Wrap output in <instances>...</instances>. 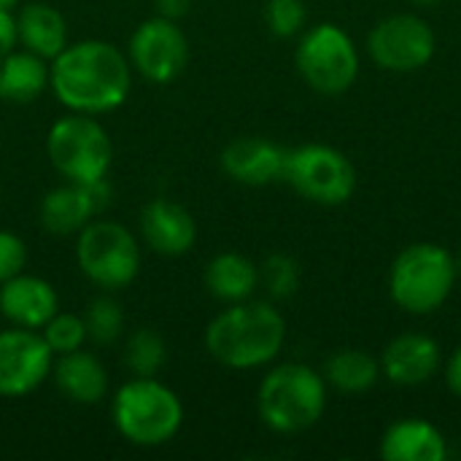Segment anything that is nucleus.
Here are the masks:
<instances>
[{"instance_id": "obj_30", "label": "nucleus", "mask_w": 461, "mask_h": 461, "mask_svg": "<svg viewBox=\"0 0 461 461\" xmlns=\"http://www.w3.org/2000/svg\"><path fill=\"white\" fill-rule=\"evenodd\" d=\"M19 43V35H16V16L8 11V8H0V59L5 54H11Z\"/></svg>"}, {"instance_id": "obj_17", "label": "nucleus", "mask_w": 461, "mask_h": 461, "mask_svg": "<svg viewBox=\"0 0 461 461\" xmlns=\"http://www.w3.org/2000/svg\"><path fill=\"white\" fill-rule=\"evenodd\" d=\"M440 367V348L421 332H405L394 338L381 357V373L400 386L427 384Z\"/></svg>"}, {"instance_id": "obj_7", "label": "nucleus", "mask_w": 461, "mask_h": 461, "mask_svg": "<svg viewBox=\"0 0 461 461\" xmlns=\"http://www.w3.org/2000/svg\"><path fill=\"white\" fill-rule=\"evenodd\" d=\"M78 270L100 289L116 292L130 286L140 270V249L135 235L108 219H92L76 240Z\"/></svg>"}, {"instance_id": "obj_28", "label": "nucleus", "mask_w": 461, "mask_h": 461, "mask_svg": "<svg viewBox=\"0 0 461 461\" xmlns=\"http://www.w3.org/2000/svg\"><path fill=\"white\" fill-rule=\"evenodd\" d=\"M265 19L273 35L278 38H292L305 27L308 11L303 0H267L265 5Z\"/></svg>"}, {"instance_id": "obj_26", "label": "nucleus", "mask_w": 461, "mask_h": 461, "mask_svg": "<svg viewBox=\"0 0 461 461\" xmlns=\"http://www.w3.org/2000/svg\"><path fill=\"white\" fill-rule=\"evenodd\" d=\"M84 321H86V332L95 343H113L124 330L122 305L108 294H100L89 303Z\"/></svg>"}, {"instance_id": "obj_24", "label": "nucleus", "mask_w": 461, "mask_h": 461, "mask_svg": "<svg viewBox=\"0 0 461 461\" xmlns=\"http://www.w3.org/2000/svg\"><path fill=\"white\" fill-rule=\"evenodd\" d=\"M167 359V348H165V340L159 338V332L154 330H135L130 338H127V346H124V365L130 367L132 375H140V378H151L162 370Z\"/></svg>"}, {"instance_id": "obj_31", "label": "nucleus", "mask_w": 461, "mask_h": 461, "mask_svg": "<svg viewBox=\"0 0 461 461\" xmlns=\"http://www.w3.org/2000/svg\"><path fill=\"white\" fill-rule=\"evenodd\" d=\"M446 381H448V389L461 397V346L451 354L448 359V367H446Z\"/></svg>"}, {"instance_id": "obj_1", "label": "nucleus", "mask_w": 461, "mask_h": 461, "mask_svg": "<svg viewBox=\"0 0 461 461\" xmlns=\"http://www.w3.org/2000/svg\"><path fill=\"white\" fill-rule=\"evenodd\" d=\"M130 57L105 41L68 43L49 65L54 97L73 113H108L130 95Z\"/></svg>"}, {"instance_id": "obj_23", "label": "nucleus", "mask_w": 461, "mask_h": 461, "mask_svg": "<svg viewBox=\"0 0 461 461\" xmlns=\"http://www.w3.org/2000/svg\"><path fill=\"white\" fill-rule=\"evenodd\" d=\"M327 381L343 394H365L381 375V362L362 348H343L327 359Z\"/></svg>"}, {"instance_id": "obj_19", "label": "nucleus", "mask_w": 461, "mask_h": 461, "mask_svg": "<svg viewBox=\"0 0 461 461\" xmlns=\"http://www.w3.org/2000/svg\"><path fill=\"white\" fill-rule=\"evenodd\" d=\"M448 454L443 432L421 419H402L392 424L381 440L386 461H443Z\"/></svg>"}, {"instance_id": "obj_34", "label": "nucleus", "mask_w": 461, "mask_h": 461, "mask_svg": "<svg viewBox=\"0 0 461 461\" xmlns=\"http://www.w3.org/2000/svg\"><path fill=\"white\" fill-rule=\"evenodd\" d=\"M16 3H19V0H0V8H8V11H11Z\"/></svg>"}, {"instance_id": "obj_6", "label": "nucleus", "mask_w": 461, "mask_h": 461, "mask_svg": "<svg viewBox=\"0 0 461 461\" xmlns=\"http://www.w3.org/2000/svg\"><path fill=\"white\" fill-rule=\"evenodd\" d=\"M46 151L54 170L65 181H76V184L103 181L113 157L108 132L89 113H73L57 119L49 130Z\"/></svg>"}, {"instance_id": "obj_3", "label": "nucleus", "mask_w": 461, "mask_h": 461, "mask_svg": "<svg viewBox=\"0 0 461 461\" xmlns=\"http://www.w3.org/2000/svg\"><path fill=\"white\" fill-rule=\"evenodd\" d=\"M116 432L140 448H157L170 443L184 424V405L178 394L162 381L135 375L127 381L111 402Z\"/></svg>"}, {"instance_id": "obj_13", "label": "nucleus", "mask_w": 461, "mask_h": 461, "mask_svg": "<svg viewBox=\"0 0 461 461\" xmlns=\"http://www.w3.org/2000/svg\"><path fill=\"white\" fill-rule=\"evenodd\" d=\"M108 197L111 189L105 178L97 184L68 181L41 200V224L51 235H78L103 211Z\"/></svg>"}, {"instance_id": "obj_5", "label": "nucleus", "mask_w": 461, "mask_h": 461, "mask_svg": "<svg viewBox=\"0 0 461 461\" xmlns=\"http://www.w3.org/2000/svg\"><path fill=\"white\" fill-rule=\"evenodd\" d=\"M456 259L438 243H413L392 265L389 294L408 313H432L454 292Z\"/></svg>"}, {"instance_id": "obj_8", "label": "nucleus", "mask_w": 461, "mask_h": 461, "mask_svg": "<svg viewBox=\"0 0 461 461\" xmlns=\"http://www.w3.org/2000/svg\"><path fill=\"white\" fill-rule=\"evenodd\" d=\"M294 62L305 84L330 97L351 89L359 76L357 46L351 35L332 22H321L300 38Z\"/></svg>"}, {"instance_id": "obj_32", "label": "nucleus", "mask_w": 461, "mask_h": 461, "mask_svg": "<svg viewBox=\"0 0 461 461\" xmlns=\"http://www.w3.org/2000/svg\"><path fill=\"white\" fill-rule=\"evenodd\" d=\"M154 3H157V14L167 19H181L192 5V0H154Z\"/></svg>"}, {"instance_id": "obj_15", "label": "nucleus", "mask_w": 461, "mask_h": 461, "mask_svg": "<svg viewBox=\"0 0 461 461\" xmlns=\"http://www.w3.org/2000/svg\"><path fill=\"white\" fill-rule=\"evenodd\" d=\"M140 232L146 246L162 257H181L197 240L194 216L184 205L165 197L146 203L140 211Z\"/></svg>"}, {"instance_id": "obj_4", "label": "nucleus", "mask_w": 461, "mask_h": 461, "mask_svg": "<svg viewBox=\"0 0 461 461\" xmlns=\"http://www.w3.org/2000/svg\"><path fill=\"white\" fill-rule=\"evenodd\" d=\"M327 408L324 378L308 365H281L270 370L257 392V411L265 427L278 435H297L319 424Z\"/></svg>"}, {"instance_id": "obj_18", "label": "nucleus", "mask_w": 461, "mask_h": 461, "mask_svg": "<svg viewBox=\"0 0 461 461\" xmlns=\"http://www.w3.org/2000/svg\"><path fill=\"white\" fill-rule=\"evenodd\" d=\"M51 378L57 389L78 405H97L108 394V373L103 362L81 348L59 354V359L51 365Z\"/></svg>"}, {"instance_id": "obj_12", "label": "nucleus", "mask_w": 461, "mask_h": 461, "mask_svg": "<svg viewBox=\"0 0 461 461\" xmlns=\"http://www.w3.org/2000/svg\"><path fill=\"white\" fill-rule=\"evenodd\" d=\"M54 365V351L41 330L11 327L0 332V397H24L35 392Z\"/></svg>"}, {"instance_id": "obj_11", "label": "nucleus", "mask_w": 461, "mask_h": 461, "mask_svg": "<svg viewBox=\"0 0 461 461\" xmlns=\"http://www.w3.org/2000/svg\"><path fill=\"white\" fill-rule=\"evenodd\" d=\"M189 62V41L167 16L140 22L130 38V65L151 84H167L181 76Z\"/></svg>"}, {"instance_id": "obj_29", "label": "nucleus", "mask_w": 461, "mask_h": 461, "mask_svg": "<svg viewBox=\"0 0 461 461\" xmlns=\"http://www.w3.org/2000/svg\"><path fill=\"white\" fill-rule=\"evenodd\" d=\"M24 262H27V246L19 235L0 230V284H5L8 278L24 273Z\"/></svg>"}, {"instance_id": "obj_22", "label": "nucleus", "mask_w": 461, "mask_h": 461, "mask_svg": "<svg viewBox=\"0 0 461 461\" xmlns=\"http://www.w3.org/2000/svg\"><path fill=\"white\" fill-rule=\"evenodd\" d=\"M49 86V65L32 51H11L0 59V100L32 103Z\"/></svg>"}, {"instance_id": "obj_16", "label": "nucleus", "mask_w": 461, "mask_h": 461, "mask_svg": "<svg viewBox=\"0 0 461 461\" xmlns=\"http://www.w3.org/2000/svg\"><path fill=\"white\" fill-rule=\"evenodd\" d=\"M59 311V297L54 286L38 276H14L0 284V313L27 330H41Z\"/></svg>"}, {"instance_id": "obj_35", "label": "nucleus", "mask_w": 461, "mask_h": 461, "mask_svg": "<svg viewBox=\"0 0 461 461\" xmlns=\"http://www.w3.org/2000/svg\"><path fill=\"white\" fill-rule=\"evenodd\" d=\"M456 270H459V273H461V259H459V262H456Z\"/></svg>"}, {"instance_id": "obj_33", "label": "nucleus", "mask_w": 461, "mask_h": 461, "mask_svg": "<svg viewBox=\"0 0 461 461\" xmlns=\"http://www.w3.org/2000/svg\"><path fill=\"white\" fill-rule=\"evenodd\" d=\"M411 3H416V5H438L440 0H411Z\"/></svg>"}, {"instance_id": "obj_14", "label": "nucleus", "mask_w": 461, "mask_h": 461, "mask_svg": "<svg viewBox=\"0 0 461 461\" xmlns=\"http://www.w3.org/2000/svg\"><path fill=\"white\" fill-rule=\"evenodd\" d=\"M286 151L267 138H235L221 151V170L243 186H267L284 178Z\"/></svg>"}, {"instance_id": "obj_27", "label": "nucleus", "mask_w": 461, "mask_h": 461, "mask_svg": "<svg viewBox=\"0 0 461 461\" xmlns=\"http://www.w3.org/2000/svg\"><path fill=\"white\" fill-rule=\"evenodd\" d=\"M259 281L265 284V289L270 292V297L276 300H286L297 292L300 286V267L292 257L286 254H273L265 259V265L259 267Z\"/></svg>"}, {"instance_id": "obj_20", "label": "nucleus", "mask_w": 461, "mask_h": 461, "mask_svg": "<svg viewBox=\"0 0 461 461\" xmlns=\"http://www.w3.org/2000/svg\"><path fill=\"white\" fill-rule=\"evenodd\" d=\"M16 35L27 51L51 62L68 46V22L49 3H27L16 14Z\"/></svg>"}, {"instance_id": "obj_21", "label": "nucleus", "mask_w": 461, "mask_h": 461, "mask_svg": "<svg viewBox=\"0 0 461 461\" xmlns=\"http://www.w3.org/2000/svg\"><path fill=\"white\" fill-rule=\"evenodd\" d=\"M259 286V267L235 251H224L213 257L205 267V289L211 297L221 303H243L251 300V294Z\"/></svg>"}, {"instance_id": "obj_9", "label": "nucleus", "mask_w": 461, "mask_h": 461, "mask_svg": "<svg viewBox=\"0 0 461 461\" xmlns=\"http://www.w3.org/2000/svg\"><path fill=\"white\" fill-rule=\"evenodd\" d=\"M284 181L305 200L319 205H343L357 192L351 159L324 143H308L286 151Z\"/></svg>"}, {"instance_id": "obj_2", "label": "nucleus", "mask_w": 461, "mask_h": 461, "mask_svg": "<svg viewBox=\"0 0 461 461\" xmlns=\"http://www.w3.org/2000/svg\"><path fill=\"white\" fill-rule=\"evenodd\" d=\"M286 340V321L259 300L232 303L205 330L208 354L232 370H254L273 362Z\"/></svg>"}, {"instance_id": "obj_10", "label": "nucleus", "mask_w": 461, "mask_h": 461, "mask_svg": "<svg viewBox=\"0 0 461 461\" xmlns=\"http://www.w3.org/2000/svg\"><path fill=\"white\" fill-rule=\"evenodd\" d=\"M435 30L427 19L397 14L370 30L367 51L378 68L392 73H411L435 57Z\"/></svg>"}, {"instance_id": "obj_25", "label": "nucleus", "mask_w": 461, "mask_h": 461, "mask_svg": "<svg viewBox=\"0 0 461 461\" xmlns=\"http://www.w3.org/2000/svg\"><path fill=\"white\" fill-rule=\"evenodd\" d=\"M41 335H43V340L49 343V348L54 351V357L78 351V348L86 343V338H89L84 316H78V313H65V311H57V313L41 327Z\"/></svg>"}]
</instances>
